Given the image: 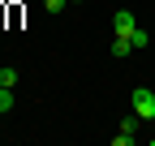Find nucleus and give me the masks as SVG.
<instances>
[{
  "label": "nucleus",
  "mask_w": 155,
  "mask_h": 146,
  "mask_svg": "<svg viewBox=\"0 0 155 146\" xmlns=\"http://www.w3.org/2000/svg\"><path fill=\"white\" fill-rule=\"evenodd\" d=\"M129 43H134V47H147V43H151V34H147V30H138V26H134V30H129Z\"/></svg>",
  "instance_id": "20e7f679"
},
{
  "label": "nucleus",
  "mask_w": 155,
  "mask_h": 146,
  "mask_svg": "<svg viewBox=\"0 0 155 146\" xmlns=\"http://www.w3.org/2000/svg\"><path fill=\"white\" fill-rule=\"evenodd\" d=\"M65 5H69V0H43V9H48V13H61Z\"/></svg>",
  "instance_id": "6e6552de"
},
{
  "label": "nucleus",
  "mask_w": 155,
  "mask_h": 146,
  "mask_svg": "<svg viewBox=\"0 0 155 146\" xmlns=\"http://www.w3.org/2000/svg\"><path fill=\"white\" fill-rule=\"evenodd\" d=\"M134 26H138V22H134L129 9H116V13H112V30H116V34H129Z\"/></svg>",
  "instance_id": "f03ea898"
},
{
  "label": "nucleus",
  "mask_w": 155,
  "mask_h": 146,
  "mask_svg": "<svg viewBox=\"0 0 155 146\" xmlns=\"http://www.w3.org/2000/svg\"><path fill=\"white\" fill-rule=\"evenodd\" d=\"M17 82V69H0V86H13Z\"/></svg>",
  "instance_id": "0eeeda50"
},
{
  "label": "nucleus",
  "mask_w": 155,
  "mask_h": 146,
  "mask_svg": "<svg viewBox=\"0 0 155 146\" xmlns=\"http://www.w3.org/2000/svg\"><path fill=\"white\" fill-rule=\"evenodd\" d=\"M138 120H142L138 112H134V116H125V120H121V129H125V133H138Z\"/></svg>",
  "instance_id": "423d86ee"
},
{
  "label": "nucleus",
  "mask_w": 155,
  "mask_h": 146,
  "mask_svg": "<svg viewBox=\"0 0 155 146\" xmlns=\"http://www.w3.org/2000/svg\"><path fill=\"white\" fill-rule=\"evenodd\" d=\"M134 43H129V34H116V43H112V56H129Z\"/></svg>",
  "instance_id": "7ed1b4c3"
},
{
  "label": "nucleus",
  "mask_w": 155,
  "mask_h": 146,
  "mask_svg": "<svg viewBox=\"0 0 155 146\" xmlns=\"http://www.w3.org/2000/svg\"><path fill=\"white\" fill-rule=\"evenodd\" d=\"M69 5H78V0H69Z\"/></svg>",
  "instance_id": "1a4fd4ad"
},
{
  "label": "nucleus",
  "mask_w": 155,
  "mask_h": 146,
  "mask_svg": "<svg viewBox=\"0 0 155 146\" xmlns=\"http://www.w3.org/2000/svg\"><path fill=\"white\" fill-rule=\"evenodd\" d=\"M13 107V86H0V112H9Z\"/></svg>",
  "instance_id": "39448f33"
},
{
  "label": "nucleus",
  "mask_w": 155,
  "mask_h": 146,
  "mask_svg": "<svg viewBox=\"0 0 155 146\" xmlns=\"http://www.w3.org/2000/svg\"><path fill=\"white\" fill-rule=\"evenodd\" d=\"M129 103H134V112H138L142 120H155V90H147V86H138L129 95Z\"/></svg>",
  "instance_id": "f257e3e1"
}]
</instances>
